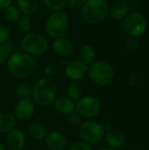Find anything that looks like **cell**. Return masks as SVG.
<instances>
[{"instance_id":"33","label":"cell","mask_w":149,"mask_h":150,"mask_svg":"<svg viewBox=\"0 0 149 150\" xmlns=\"http://www.w3.org/2000/svg\"><path fill=\"white\" fill-rule=\"evenodd\" d=\"M12 0H0V9H6L11 4Z\"/></svg>"},{"instance_id":"26","label":"cell","mask_w":149,"mask_h":150,"mask_svg":"<svg viewBox=\"0 0 149 150\" xmlns=\"http://www.w3.org/2000/svg\"><path fill=\"white\" fill-rule=\"evenodd\" d=\"M32 26V20L29 17H23L19 18L18 21V27L20 31L22 32H27L29 31Z\"/></svg>"},{"instance_id":"13","label":"cell","mask_w":149,"mask_h":150,"mask_svg":"<svg viewBox=\"0 0 149 150\" xmlns=\"http://www.w3.org/2000/svg\"><path fill=\"white\" fill-rule=\"evenodd\" d=\"M26 143V137L24 132L19 129H13L7 134L6 145L11 150H22Z\"/></svg>"},{"instance_id":"30","label":"cell","mask_w":149,"mask_h":150,"mask_svg":"<svg viewBox=\"0 0 149 150\" xmlns=\"http://www.w3.org/2000/svg\"><path fill=\"white\" fill-rule=\"evenodd\" d=\"M11 49L6 44H0V63L4 62L10 57Z\"/></svg>"},{"instance_id":"17","label":"cell","mask_w":149,"mask_h":150,"mask_svg":"<svg viewBox=\"0 0 149 150\" xmlns=\"http://www.w3.org/2000/svg\"><path fill=\"white\" fill-rule=\"evenodd\" d=\"M54 105L58 112L65 115H68L69 113L76 111V103L67 96H61L56 98L54 101Z\"/></svg>"},{"instance_id":"29","label":"cell","mask_w":149,"mask_h":150,"mask_svg":"<svg viewBox=\"0 0 149 150\" xmlns=\"http://www.w3.org/2000/svg\"><path fill=\"white\" fill-rule=\"evenodd\" d=\"M68 150H93L91 145L83 142V141H79V142H75L74 143H72L68 149Z\"/></svg>"},{"instance_id":"4","label":"cell","mask_w":149,"mask_h":150,"mask_svg":"<svg viewBox=\"0 0 149 150\" xmlns=\"http://www.w3.org/2000/svg\"><path fill=\"white\" fill-rule=\"evenodd\" d=\"M88 74L91 82L97 86L108 85L114 77V70L112 66L104 61L93 62L89 68Z\"/></svg>"},{"instance_id":"21","label":"cell","mask_w":149,"mask_h":150,"mask_svg":"<svg viewBox=\"0 0 149 150\" xmlns=\"http://www.w3.org/2000/svg\"><path fill=\"white\" fill-rule=\"evenodd\" d=\"M79 54H80L81 60L83 61L84 62H86L87 64L94 62L96 60V57H97L95 49L91 46H89V45L83 46L80 48Z\"/></svg>"},{"instance_id":"27","label":"cell","mask_w":149,"mask_h":150,"mask_svg":"<svg viewBox=\"0 0 149 150\" xmlns=\"http://www.w3.org/2000/svg\"><path fill=\"white\" fill-rule=\"evenodd\" d=\"M125 47H126V49L128 52H130V53L135 52L138 49V47H139V42L137 40V38L128 37L126 39V40Z\"/></svg>"},{"instance_id":"14","label":"cell","mask_w":149,"mask_h":150,"mask_svg":"<svg viewBox=\"0 0 149 150\" xmlns=\"http://www.w3.org/2000/svg\"><path fill=\"white\" fill-rule=\"evenodd\" d=\"M53 48L55 54L61 57H69L74 52V45L64 37L57 38L54 41Z\"/></svg>"},{"instance_id":"19","label":"cell","mask_w":149,"mask_h":150,"mask_svg":"<svg viewBox=\"0 0 149 150\" xmlns=\"http://www.w3.org/2000/svg\"><path fill=\"white\" fill-rule=\"evenodd\" d=\"M28 134L34 141H42L47 136V130L42 124L34 122L29 126Z\"/></svg>"},{"instance_id":"15","label":"cell","mask_w":149,"mask_h":150,"mask_svg":"<svg viewBox=\"0 0 149 150\" xmlns=\"http://www.w3.org/2000/svg\"><path fill=\"white\" fill-rule=\"evenodd\" d=\"M130 9L131 5L129 1L118 0L112 4L110 10V14L112 18H113L114 19H124L130 13Z\"/></svg>"},{"instance_id":"2","label":"cell","mask_w":149,"mask_h":150,"mask_svg":"<svg viewBox=\"0 0 149 150\" xmlns=\"http://www.w3.org/2000/svg\"><path fill=\"white\" fill-rule=\"evenodd\" d=\"M7 68L11 75L23 78L31 76L34 72L36 62L26 53H15L8 58Z\"/></svg>"},{"instance_id":"11","label":"cell","mask_w":149,"mask_h":150,"mask_svg":"<svg viewBox=\"0 0 149 150\" xmlns=\"http://www.w3.org/2000/svg\"><path fill=\"white\" fill-rule=\"evenodd\" d=\"M35 112V104L32 98H20L14 106V116L16 119L26 121Z\"/></svg>"},{"instance_id":"20","label":"cell","mask_w":149,"mask_h":150,"mask_svg":"<svg viewBox=\"0 0 149 150\" xmlns=\"http://www.w3.org/2000/svg\"><path fill=\"white\" fill-rule=\"evenodd\" d=\"M18 10L25 15L33 14L38 10L37 0H17Z\"/></svg>"},{"instance_id":"36","label":"cell","mask_w":149,"mask_h":150,"mask_svg":"<svg viewBox=\"0 0 149 150\" xmlns=\"http://www.w3.org/2000/svg\"><path fill=\"white\" fill-rule=\"evenodd\" d=\"M0 150H6L5 149V148H4V146L1 144V143H0Z\"/></svg>"},{"instance_id":"18","label":"cell","mask_w":149,"mask_h":150,"mask_svg":"<svg viewBox=\"0 0 149 150\" xmlns=\"http://www.w3.org/2000/svg\"><path fill=\"white\" fill-rule=\"evenodd\" d=\"M17 119L8 112H0V134H7L15 129Z\"/></svg>"},{"instance_id":"28","label":"cell","mask_w":149,"mask_h":150,"mask_svg":"<svg viewBox=\"0 0 149 150\" xmlns=\"http://www.w3.org/2000/svg\"><path fill=\"white\" fill-rule=\"evenodd\" d=\"M67 116H68L67 117L68 122L69 123V125L73 127H78L82 124V117L79 115V113L76 111H74L73 112L69 113Z\"/></svg>"},{"instance_id":"24","label":"cell","mask_w":149,"mask_h":150,"mask_svg":"<svg viewBox=\"0 0 149 150\" xmlns=\"http://www.w3.org/2000/svg\"><path fill=\"white\" fill-rule=\"evenodd\" d=\"M4 16L8 21L16 22V21L19 20V18H20V11L17 7L10 5L9 7H7L5 9Z\"/></svg>"},{"instance_id":"8","label":"cell","mask_w":149,"mask_h":150,"mask_svg":"<svg viewBox=\"0 0 149 150\" xmlns=\"http://www.w3.org/2000/svg\"><path fill=\"white\" fill-rule=\"evenodd\" d=\"M47 40L40 33H30L24 37L21 42L24 51L30 55H41L47 49Z\"/></svg>"},{"instance_id":"3","label":"cell","mask_w":149,"mask_h":150,"mask_svg":"<svg viewBox=\"0 0 149 150\" xmlns=\"http://www.w3.org/2000/svg\"><path fill=\"white\" fill-rule=\"evenodd\" d=\"M109 13V6L105 0H88L83 7V17L88 24L102 22Z\"/></svg>"},{"instance_id":"31","label":"cell","mask_w":149,"mask_h":150,"mask_svg":"<svg viewBox=\"0 0 149 150\" xmlns=\"http://www.w3.org/2000/svg\"><path fill=\"white\" fill-rule=\"evenodd\" d=\"M10 37V31L8 27L0 24V44H4Z\"/></svg>"},{"instance_id":"25","label":"cell","mask_w":149,"mask_h":150,"mask_svg":"<svg viewBox=\"0 0 149 150\" xmlns=\"http://www.w3.org/2000/svg\"><path fill=\"white\" fill-rule=\"evenodd\" d=\"M42 1L47 8L56 11L61 10L68 2V0H42Z\"/></svg>"},{"instance_id":"37","label":"cell","mask_w":149,"mask_h":150,"mask_svg":"<svg viewBox=\"0 0 149 150\" xmlns=\"http://www.w3.org/2000/svg\"><path fill=\"white\" fill-rule=\"evenodd\" d=\"M127 1H133H133H138V0H127Z\"/></svg>"},{"instance_id":"12","label":"cell","mask_w":149,"mask_h":150,"mask_svg":"<svg viewBox=\"0 0 149 150\" xmlns=\"http://www.w3.org/2000/svg\"><path fill=\"white\" fill-rule=\"evenodd\" d=\"M46 145L50 150H65L68 147V139L60 132H50L45 138Z\"/></svg>"},{"instance_id":"5","label":"cell","mask_w":149,"mask_h":150,"mask_svg":"<svg viewBox=\"0 0 149 150\" xmlns=\"http://www.w3.org/2000/svg\"><path fill=\"white\" fill-rule=\"evenodd\" d=\"M105 127L97 121L88 120L83 122L79 127V135L83 142L95 145L99 143L105 137Z\"/></svg>"},{"instance_id":"34","label":"cell","mask_w":149,"mask_h":150,"mask_svg":"<svg viewBox=\"0 0 149 150\" xmlns=\"http://www.w3.org/2000/svg\"><path fill=\"white\" fill-rule=\"evenodd\" d=\"M54 69L53 68H50V67H47L45 69H44V73L45 75H47V76H51L53 75H54Z\"/></svg>"},{"instance_id":"9","label":"cell","mask_w":149,"mask_h":150,"mask_svg":"<svg viewBox=\"0 0 149 150\" xmlns=\"http://www.w3.org/2000/svg\"><path fill=\"white\" fill-rule=\"evenodd\" d=\"M68 17L63 11H57L54 12L47 20V33L54 38H61L65 34L68 28Z\"/></svg>"},{"instance_id":"7","label":"cell","mask_w":149,"mask_h":150,"mask_svg":"<svg viewBox=\"0 0 149 150\" xmlns=\"http://www.w3.org/2000/svg\"><path fill=\"white\" fill-rule=\"evenodd\" d=\"M101 101L95 96L87 95L82 97L76 102V111L82 118L92 120L97 116L101 111Z\"/></svg>"},{"instance_id":"10","label":"cell","mask_w":149,"mask_h":150,"mask_svg":"<svg viewBox=\"0 0 149 150\" xmlns=\"http://www.w3.org/2000/svg\"><path fill=\"white\" fill-rule=\"evenodd\" d=\"M88 64L82 60H73L65 67L66 76L73 82L82 80L88 74Z\"/></svg>"},{"instance_id":"32","label":"cell","mask_w":149,"mask_h":150,"mask_svg":"<svg viewBox=\"0 0 149 150\" xmlns=\"http://www.w3.org/2000/svg\"><path fill=\"white\" fill-rule=\"evenodd\" d=\"M88 0H68V4L69 5V7L73 8V9H78L81 7H83L84 4L87 3Z\"/></svg>"},{"instance_id":"1","label":"cell","mask_w":149,"mask_h":150,"mask_svg":"<svg viewBox=\"0 0 149 150\" xmlns=\"http://www.w3.org/2000/svg\"><path fill=\"white\" fill-rule=\"evenodd\" d=\"M57 85L49 77L40 78L32 87V99L35 105L47 106L57 98Z\"/></svg>"},{"instance_id":"16","label":"cell","mask_w":149,"mask_h":150,"mask_svg":"<svg viewBox=\"0 0 149 150\" xmlns=\"http://www.w3.org/2000/svg\"><path fill=\"white\" fill-rule=\"evenodd\" d=\"M104 138L109 148L114 149L122 148L126 142V137L124 134L119 130H116V129L109 130L106 134H105Z\"/></svg>"},{"instance_id":"35","label":"cell","mask_w":149,"mask_h":150,"mask_svg":"<svg viewBox=\"0 0 149 150\" xmlns=\"http://www.w3.org/2000/svg\"><path fill=\"white\" fill-rule=\"evenodd\" d=\"M100 150H117V149H112V148H103V149H101Z\"/></svg>"},{"instance_id":"6","label":"cell","mask_w":149,"mask_h":150,"mask_svg":"<svg viewBox=\"0 0 149 150\" xmlns=\"http://www.w3.org/2000/svg\"><path fill=\"white\" fill-rule=\"evenodd\" d=\"M148 23L146 18L140 12L134 11L129 13L123 20L122 27L124 32L129 37L138 38L147 30Z\"/></svg>"},{"instance_id":"23","label":"cell","mask_w":149,"mask_h":150,"mask_svg":"<svg viewBox=\"0 0 149 150\" xmlns=\"http://www.w3.org/2000/svg\"><path fill=\"white\" fill-rule=\"evenodd\" d=\"M15 92L20 98H29L32 97V87L27 83H19L15 87Z\"/></svg>"},{"instance_id":"22","label":"cell","mask_w":149,"mask_h":150,"mask_svg":"<svg viewBox=\"0 0 149 150\" xmlns=\"http://www.w3.org/2000/svg\"><path fill=\"white\" fill-rule=\"evenodd\" d=\"M81 96H82L81 85L76 82H72L71 83H69L67 88V97L76 103L82 98Z\"/></svg>"}]
</instances>
